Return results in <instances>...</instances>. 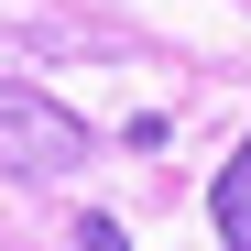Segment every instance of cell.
<instances>
[{
  "label": "cell",
  "mask_w": 251,
  "mask_h": 251,
  "mask_svg": "<svg viewBox=\"0 0 251 251\" xmlns=\"http://www.w3.org/2000/svg\"><path fill=\"white\" fill-rule=\"evenodd\" d=\"M88 164V120H76L66 99L22 88V76H0V175L11 186H55Z\"/></svg>",
  "instance_id": "1"
},
{
  "label": "cell",
  "mask_w": 251,
  "mask_h": 251,
  "mask_svg": "<svg viewBox=\"0 0 251 251\" xmlns=\"http://www.w3.org/2000/svg\"><path fill=\"white\" fill-rule=\"evenodd\" d=\"M219 240H229V251H251V142L219 164Z\"/></svg>",
  "instance_id": "2"
},
{
  "label": "cell",
  "mask_w": 251,
  "mask_h": 251,
  "mask_svg": "<svg viewBox=\"0 0 251 251\" xmlns=\"http://www.w3.org/2000/svg\"><path fill=\"white\" fill-rule=\"evenodd\" d=\"M76 251H131V229H120V219H99V207H88V219H76Z\"/></svg>",
  "instance_id": "3"
}]
</instances>
